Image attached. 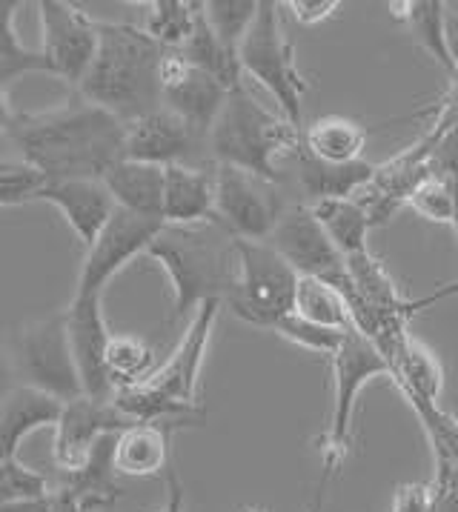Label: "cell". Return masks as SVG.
<instances>
[{
  "label": "cell",
  "mask_w": 458,
  "mask_h": 512,
  "mask_svg": "<svg viewBox=\"0 0 458 512\" xmlns=\"http://www.w3.org/2000/svg\"><path fill=\"white\" fill-rule=\"evenodd\" d=\"M6 141L46 181H104L106 172L124 161L126 123L78 95L43 112H18Z\"/></svg>",
  "instance_id": "6da1fadb"
},
{
  "label": "cell",
  "mask_w": 458,
  "mask_h": 512,
  "mask_svg": "<svg viewBox=\"0 0 458 512\" xmlns=\"http://www.w3.org/2000/svg\"><path fill=\"white\" fill-rule=\"evenodd\" d=\"M167 49L135 23L101 21L98 55L78 95L132 123L161 109V63Z\"/></svg>",
  "instance_id": "7a4b0ae2"
},
{
  "label": "cell",
  "mask_w": 458,
  "mask_h": 512,
  "mask_svg": "<svg viewBox=\"0 0 458 512\" xmlns=\"http://www.w3.org/2000/svg\"><path fill=\"white\" fill-rule=\"evenodd\" d=\"M146 258L167 272L172 287L169 324L187 318L204 301H224L238 281L235 238L221 224L164 226Z\"/></svg>",
  "instance_id": "3957f363"
},
{
  "label": "cell",
  "mask_w": 458,
  "mask_h": 512,
  "mask_svg": "<svg viewBox=\"0 0 458 512\" xmlns=\"http://www.w3.org/2000/svg\"><path fill=\"white\" fill-rule=\"evenodd\" d=\"M301 138L304 129L292 126L284 115L270 112L264 103L255 101L252 89L244 83L229 92L209 132V161L278 184V158L295 155L301 149Z\"/></svg>",
  "instance_id": "277c9868"
},
{
  "label": "cell",
  "mask_w": 458,
  "mask_h": 512,
  "mask_svg": "<svg viewBox=\"0 0 458 512\" xmlns=\"http://www.w3.org/2000/svg\"><path fill=\"white\" fill-rule=\"evenodd\" d=\"M238 63L244 78L261 83L278 103V115H284L292 126L301 129L304 123V98L307 81L295 61V49L284 32L281 3L261 0L258 18L238 49Z\"/></svg>",
  "instance_id": "5b68a950"
},
{
  "label": "cell",
  "mask_w": 458,
  "mask_h": 512,
  "mask_svg": "<svg viewBox=\"0 0 458 512\" xmlns=\"http://www.w3.org/2000/svg\"><path fill=\"white\" fill-rule=\"evenodd\" d=\"M238 281L224 298V307L247 327L275 329L281 318L295 312L298 272L275 252L270 241H238Z\"/></svg>",
  "instance_id": "8992f818"
},
{
  "label": "cell",
  "mask_w": 458,
  "mask_h": 512,
  "mask_svg": "<svg viewBox=\"0 0 458 512\" xmlns=\"http://www.w3.org/2000/svg\"><path fill=\"white\" fill-rule=\"evenodd\" d=\"M333 364V412H330V427L321 438V455H324V470H341V464L350 455L353 444V415L361 390L373 378H390V364L381 355L370 338H364L358 329H347L341 347L330 358Z\"/></svg>",
  "instance_id": "52a82bcc"
},
{
  "label": "cell",
  "mask_w": 458,
  "mask_h": 512,
  "mask_svg": "<svg viewBox=\"0 0 458 512\" xmlns=\"http://www.w3.org/2000/svg\"><path fill=\"white\" fill-rule=\"evenodd\" d=\"M15 369L26 387L46 392L63 404L84 395V384L75 367V355L69 347L66 309H58L32 324H23L12 335Z\"/></svg>",
  "instance_id": "ba28073f"
},
{
  "label": "cell",
  "mask_w": 458,
  "mask_h": 512,
  "mask_svg": "<svg viewBox=\"0 0 458 512\" xmlns=\"http://www.w3.org/2000/svg\"><path fill=\"white\" fill-rule=\"evenodd\" d=\"M287 206L275 181L215 166V224L238 241H270Z\"/></svg>",
  "instance_id": "9c48e42d"
},
{
  "label": "cell",
  "mask_w": 458,
  "mask_h": 512,
  "mask_svg": "<svg viewBox=\"0 0 458 512\" xmlns=\"http://www.w3.org/2000/svg\"><path fill=\"white\" fill-rule=\"evenodd\" d=\"M38 18H41L38 52L49 66V75L78 89L98 55L101 21H95L81 6L66 0H41Z\"/></svg>",
  "instance_id": "30bf717a"
},
{
  "label": "cell",
  "mask_w": 458,
  "mask_h": 512,
  "mask_svg": "<svg viewBox=\"0 0 458 512\" xmlns=\"http://www.w3.org/2000/svg\"><path fill=\"white\" fill-rule=\"evenodd\" d=\"M164 226H167L164 221L144 218V215L126 212V209H115V215L109 218L104 232L84 252L75 295H104L106 284L118 272H124L138 255H146V249L161 235Z\"/></svg>",
  "instance_id": "8fae6325"
},
{
  "label": "cell",
  "mask_w": 458,
  "mask_h": 512,
  "mask_svg": "<svg viewBox=\"0 0 458 512\" xmlns=\"http://www.w3.org/2000/svg\"><path fill=\"white\" fill-rule=\"evenodd\" d=\"M270 244L301 278H321L335 289L347 287V261L321 229L310 204L290 206L270 235Z\"/></svg>",
  "instance_id": "7c38bea8"
},
{
  "label": "cell",
  "mask_w": 458,
  "mask_h": 512,
  "mask_svg": "<svg viewBox=\"0 0 458 512\" xmlns=\"http://www.w3.org/2000/svg\"><path fill=\"white\" fill-rule=\"evenodd\" d=\"M209 138L195 132L169 109H155L138 121L126 123V161H141L152 166H209L204 158Z\"/></svg>",
  "instance_id": "4fadbf2b"
},
{
  "label": "cell",
  "mask_w": 458,
  "mask_h": 512,
  "mask_svg": "<svg viewBox=\"0 0 458 512\" xmlns=\"http://www.w3.org/2000/svg\"><path fill=\"white\" fill-rule=\"evenodd\" d=\"M224 309V301H204L192 312L189 327L181 344L167 358V364L155 369V375L146 381L155 392H161L172 404H181L187 410H201L198 401V381L207 361V349L212 344L215 321Z\"/></svg>",
  "instance_id": "5bb4252c"
},
{
  "label": "cell",
  "mask_w": 458,
  "mask_h": 512,
  "mask_svg": "<svg viewBox=\"0 0 458 512\" xmlns=\"http://www.w3.org/2000/svg\"><path fill=\"white\" fill-rule=\"evenodd\" d=\"M101 298L104 295H72L66 307V329H69V347L75 355L84 395L95 401H112L115 387L106 369V349L112 341V332L106 327Z\"/></svg>",
  "instance_id": "9a60e30c"
},
{
  "label": "cell",
  "mask_w": 458,
  "mask_h": 512,
  "mask_svg": "<svg viewBox=\"0 0 458 512\" xmlns=\"http://www.w3.org/2000/svg\"><path fill=\"white\" fill-rule=\"evenodd\" d=\"M132 424L135 421H129L112 401H95L89 395H81L63 404L61 418L55 424V441H52L55 467L61 472L78 470L98 441H104L106 435H118Z\"/></svg>",
  "instance_id": "2e32d148"
},
{
  "label": "cell",
  "mask_w": 458,
  "mask_h": 512,
  "mask_svg": "<svg viewBox=\"0 0 458 512\" xmlns=\"http://www.w3.org/2000/svg\"><path fill=\"white\" fill-rule=\"evenodd\" d=\"M229 98L227 86L184 61L181 52H167L161 63V106L187 121L195 132L207 135Z\"/></svg>",
  "instance_id": "e0dca14e"
},
{
  "label": "cell",
  "mask_w": 458,
  "mask_h": 512,
  "mask_svg": "<svg viewBox=\"0 0 458 512\" xmlns=\"http://www.w3.org/2000/svg\"><path fill=\"white\" fill-rule=\"evenodd\" d=\"M38 201H46L58 209L63 224L72 229V235L81 241L84 249L95 244V238L104 232V226L118 209L104 181H92V178L46 181Z\"/></svg>",
  "instance_id": "ac0fdd59"
},
{
  "label": "cell",
  "mask_w": 458,
  "mask_h": 512,
  "mask_svg": "<svg viewBox=\"0 0 458 512\" xmlns=\"http://www.w3.org/2000/svg\"><path fill=\"white\" fill-rule=\"evenodd\" d=\"M63 401L46 392L18 384L0 398V461H15L23 441L43 427H55Z\"/></svg>",
  "instance_id": "d6986e66"
},
{
  "label": "cell",
  "mask_w": 458,
  "mask_h": 512,
  "mask_svg": "<svg viewBox=\"0 0 458 512\" xmlns=\"http://www.w3.org/2000/svg\"><path fill=\"white\" fill-rule=\"evenodd\" d=\"M164 224H215V166H167Z\"/></svg>",
  "instance_id": "ffe728a7"
},
{
  "label": "cell",
  "mask_w": 458,
  "mask_h": 512,
  "mask_svg": "<svg viewBox=\"0 0 458 512\" xmlns=\"http://www.w3.org/2000/svg\"><path fill=\"white\" fill-rule=\"evenodd\" d=\"M184 424H132L115 435V472L121 478H161L169 472L172 435Z\"/></svg>",
  "instance_id": "44dd1931"
},
{
  "label": "cell",
  "mask_w": 458,
  "mask_h": 512,
  "mask_svg": "<svg viewBox=\"0 0 458 512\" xmlns=\"http://www.w3.org/2000/svg\"><path fill=\"white\" fill-rule=\"evenodd\" d=\"M164 166L141 164V161H118L104 175V186L109 189L118 209L164 221Z\"/></svg>",
  "instance_id": "7402d4cb"
},
{
  "label": "cell",
  "mask_w": 458,
  "mask_h": 512,
  "mask_svg": "<svg viewBox=\"0 0 458 512\" xmlns=\"http://www.w3.org/2000/svg\"><path fill=\"white\" fill-rule=\"evenodd\" d=\"M381 355L390 364V378L404 395H418L427 401L441 398L444 390V369L436 361V355L404 329L396 338L381 349Z\"/></svg>",
  "instance_id": "603a6c76"
},
{
  "label": "cell",
  "mask_w": 458,
  "mask_h": 512,
  "mask_svg": "<svg viewBox=\"0 0 458 512\" xmlns=\"http://www.w3.org/2000/svg\"><path fill=\"white\" fill-rule=\"evenodd\" d=\"M112 450H115V435H106L104 441L95 444V450L89 452V458H86L78 470L61 472L58 487L72 492L78 498V504L84 507V512L109 507V504H115L126 492L118 484L121 475L115 472Z\"/></svg>",
  "instance_id": "cb8c5ba5"
},
{
  "label": "cell",
  "mask_w": 458,
  "mask_h": 512,
  "mask_svg": "<svg viewBox=\"0 0 458 512\" xmlns=\"http://www.w3.org/2000/svg\"><path fill=\"white\" fill-rule=\"evenodd\" d=\"M295 158H298V184L307 204L330 201V198H355L375 175V166L370 161L324 164L313 155H307L304 146L295 152Z\"/></svg>",
  "instance_id": "d4e9b609"
},
{
  "label": "cell",
  "mask_w": 458,
  "mask_h": 512,
  "mask_svg": "<svg viewBox=\"0 0 458 512\" xmlns=\"http://www.w3.org/2000/svg\"><path fill=\"white\" fill-rule=\"evenodd\" d=\"M390 12L396 21L407 26L418 49H424L450 78H456V63L450 58V46H447V3L398 0V3H390Z\"/></svg>",
  "instance_id": "484cf974"
},
{
  "label": "cell",
  "mask_w": 458,
  "mask_h": 512,
  "mask_svg": "<svg viewBox=\"0 0 458 512\" xmlns=\"http://www.w3.org/2000/svg\"><path fill=\"white\" fill-rule=\"evenodd\" d=\"M367 141H370L367 126L333 115V118H318L310 123L304 129L301 146L307 155H313L324 164H355V161H364Z\"/></svg>",
  "instance_id": "4316f807"
},
{
  "label": "cell",
  "mask_w": 458,
  "mask_h": 512,
  "mask_svg": "<svg viewBox=\"0 0 458 512\" xmlns=\"http://www.w3.org/2000/svg\"><path fill=\"white\" fill-rule=\"evenodd\" d=\"M310 209L335 249L344 255V261L370 252L367 241H370L373 224H370V215L364 212V206L355 198H330V201L310 204Z\"/></svg>",
  "instance_id": "83f0119b"
},
{
  "label": "cell",
  "mask_w": 458,
  "mask_h": 512,
  "mask_svg": "<svg viewBox=\"0 0 458 512\" xmlns=\"http://www.w3.org/2000/svg\"><path fill=\"white\" fill-rule=\"evenodd\" d=\"M144 29L146 35L167 52H181L195 32V23L204 12L198 0H152L146 3Z\"/></svg>",
  "instance_id": "f1b7e54d"
},
{
  "label": "cell",
  "mask_w": 458,
  "mask_h": 512,
  "mask_svg": "<svg viewBox=\"0 0 458 512\" xmlns=\"http://www.w3.org/2000/svg\"><path fill=\"white\" fill-rule=\"evenodd\" d=\"M181 55H184V61L192 63L195 69L207 72V75H212L221 86H227L229 92L247 83L244 81V69H241V63H238V55L229 52L227 46L218 41V35L209 29L204 12H201V18L195 23L192 38H189L187 46L181 49Z\"/></svg>",
  "instance_id": "f546056e"
},
{
  "label": "cell",
  "mask_w": 458,
  "mask_h": 512,
  "mask_svg": "<svg viewBox=\"0 0 458 512\" xmlns=\"http://www.w3.org/2000/svg\"><path fill=\"white\" fill-rule=\"evenodd\" d=\"M106 369L115 392L146 384L158 369L155 347L138 335H112L106 349Z\"/></svg>",
  "instance_id": "4dcf8cb0"
},
{
  "label": "cell",
  "mask_w": 458,
  "mask_h": 512,
  "mask_svg": "<svg viewBox=\"0 0 458 512\" xmlns=\"http://www.w3.org/2000/svg\"><path fill=\"white\" fill-rule=\"evenodd\" d=\"M23 9L21 0H0V83L9 89V83H15L29 72H46L49 66L43 61L38 49H26L18 38L15 18Z\"/></svg>",
  "instance_id": "1f68e13d"
},
{
  "label": "cell",
  "mask_w": 458,
  "mask_h": 512,
  "mask_svg": "<svg viewBox=\"0 0 458 512\" xmlns=\"http://www.w3.org/2000/svg\"><path fill=\"white\" fill-rule=\"evenodd\" d=\"M295 312L313 324L330 329H350V307L344 301V295L321 281V278H298V289H295Z\"/></svg>",
  "instance_id": "d6a6232c"
},
{
  "label": "cell",
  "mask_w": 458,
  "mask_h": 512,
  "mask_svg": "<svg viewBox=\"0 0 458 512\" xmlns=\"http://www.w3.org/2000/svg\"><path fill=\"white\" fill-rule=\"evenodd\" d=\"M261 0H207L204 3V18L209 29L218 35V41L227 46L229 52L238 55L241 43L258 18Z\"/></svg>",
  "instance_id": "836d02e7"
},
{
  "label": "cell",
  "mask_w": 458,
  "mask_h": 512,
  "mask_svg": "<svg viewBox=\"0 0 458 512\" xmlns=\"http://www.w3.org/2000/svg\"><path fill=\"white\" fill-rule=\"evenodd\" d=\"M410 401V407L418 415L424 435L433 447L436 464H458V418L441 410V404L418 398V395H404Z\"/></svg>",
  "instance_id": "e575fe53"
},
{
  "label": "cell",
  "mask_w": 458,
  "mask_h": 512,
  "mask_svg": "<svg viewBox=\"0 0 458 512\" xmlns=\"http://www.w3.org/2000/svg\"><path fill=\"white\" fill-rule=\"evenodd\" d=\"M272 332L278 338L295 344V347L310 349V352L327 355V358H333L338 347H341V341H344V335H347V329L321 327V324H313V321L301 318L298 312H290L287 318H281L278 327L272 329Z\"/></svg>",
  "instance_id": "d590c367"
},
{
  "label": "cell",
  "mask_w": 458,
  "mask_h": 512,
  "mask_svg": "<svg viewBox=\"0 0 458 512\" xmlns=\"http://www.w3.org/2000/svg\"><path fill=\"white\" fill-rule=\"evenodd\" d=\"M407 206L416 212L418 218L430 221V224L453 226L456 221V201H453V189L447 184V178L441 175H427L421 184L410 192Z\"/></svg>",
  "instance_id": "8d00e7d4"
},
{
  "label": "cell",
  "mask_w": 458,
  "mask_h": 512,
  "mask_svg": "<svg viewBox=\"0 0 458 512\" xmlns=\"http://www.w3.org/2000/svg\"><path fill=\"white\" fill-rule=\"evenodd\" d=\"M43 178L35 166H29L21 158H0V206H21L38 201Z\"/></svg>",
  "instance_id": "74e56055"
},
{
  "label": "cell",
  "mask_w": 458,
  "mask_h": 512,
  "mask_svg": "<svg viewBox=\"0 0 458 512\" xmlns=\"http://www.w3.org/2000/svg\"><path fill=\"white\" fill-rule=\"evenodd\" d=\"M49 492V484L41 472L15 461H0V507L15 504V501H29V498H41Z\"/></svg>",
  "instance_id": "f35d334b"
},
{
  "label": "cell",
  "mask_w": 458,
  "mask_h": 512,
  "mask_svg": "<svg viewBox=\"0 0 458 512\" xmlns=\"http://www.w3.org/2000/svg\"><path fill=\"white\" fill-rule=\"evenodd\" d=\"M0 512H84V507L78 504V498L72 492H66L63 487H49V492L41 498L6 504V507H0Z\"/></svg>",
  "instance_id": "ab89813d"
},
{
  "label": "cell",
  "mask_w": 458,
  "mask_h": 512,
  "mask_svg": "<svg viewBox=\"0 0 458 512\" xmlns=\"http://www.w3.org/2000/svg\"><path fill=\"white\" fill-rule=\"evenodd\" d=\"M433 512H458V464H436Z\"/></svg>",
  "instance_id": "60d3db41"
},
{
  "label": "cell",
  "mask_w": 458,
  "mask_h": 512,
  "mask_svg": "<svg viewBox=\"0 0 458 512\" xmlns=\"http://www.w3.org/2000/svg\"><path fill=\"white\" fill-rule=\"evenodd\" d=\"M393 512H433V484L427 481L401 484L396 490Z\"/></svg>",
  "instance_id": "b9f144b4"
},
{
  "label": "cell",
  "mask_w": 458,
  "mask_h": 512,
  "mask_svg": "<svg viewBox=\"0 0 458 512\" xmlns=\"http://www.w3.org/2000/svg\"><path fill=\"white\" fill-rule=\"evenodd\" d=\"M338 0H290L287 9L295 21L301 26H318V23L330 21L335 12H338Z\"/></svg>",
  "instance_id": "7bdbcfd3"
},
{
  "label": "cell",
  "mask_w": 458,
  "mask_h": 512,
  "mask_svg": "<svg viewBox=\"0 0 458 512\" xmlns=\"http://www.w3.org/2000/svg\"><path fill=\"white\" fill-rule=\"evenodd\" d=\"M18 387V369H15V355H12V344L6 338H0V398L6 392Z\"/></svg>",
  "instance_id": "ee69618b"
},
{
  "label": "cell",
  "mask_w": 458,
  "mask_h": 512,
  "mask_svg": "<svg viewBox=\"0 0 458 512\" xmlns=\"http://www.w3.org/2000/svg\"><path fill=\"white\" fill-rule=\"evenodd\" d=\"M456 295H458V275L453 278V281H447V284H438L430 295H424V298H418V301H407V312H410V318H413L418 309L436 307L438 301H447V298H456Z\"/></svg>",
  "instance_id": "f6af8a7d"
},
{
  "label": "cell",
  "mask_w": 458,
  "mask_h": 512,
  "mask_svg": "<svg viewBox=\"0 0 458 512\" xmlns=\"http://www.w3.org/2000/svg\"><path fill=\"white\" fill-rule=\"evenodd\" d=\"M164 478H167V501L158 512H184V484H181L178 472L169 467Z\"/></svg>",
  "instance_id": "bcb514c9"
},
{
  "label": "cell",
  "mask_w": 458,
  "mask_h": 512,
  "mask_svg": "<svg viewBox=\"0 0 458 512\" xmlns=\"http://www.w3.org/2000/svg\"><path fill=\"white\" fill-rule=\"evenodd\" d=\"M333 475V470H324V467H321V478H318V487H315L313 501H310L307 512H324V498H327V487H330V478H333Z\"/></svg>",
  "instance_id": "7dc6e473"
},
{
  "label": "cell",
  "mask_w": 458,
  "mask_h": 512,
  "mask_svg": "<svg viewBox=\"0 0 458 512\" xmlns=\"http://www.w3.org/2000/svg\"><path fill=\"white\" fill-rule=\"evenodd\" d=\"M447 46H450V58L456 63V78H458V15L447 9Z\"/></svg>",
  "instance_id": "c3c4849f"
},
{
  "label": "cell",
  "mask_w": 458,
  "mask_h": 512,
  "mask_svg": "<svg viewBox=\"0 0 458 512\" xmlns=\"http://www.w3.org/2000/svg\"><path fill=\"white\" fill-rule=\"evenodd\" d=\"M441 178H447V184H450V189H453V201H456V221H453V229H456V235H458V169L447 172V175H441Z\"/></svg>",
  "instance_id": "681fc988"
},
{
  "label": "cell",
  "mask_w": 458,
  "mask_h": 512,
  "mask_svg": "<svg viewBox=\"0 0 458 512\" xmlns=\"http://www.w3.org/2000/svg\"><path fill=\"white\" fill-rule=\"evenodd\" d=\"M235 512H264V510H258V507H252V504H241Z\"/></svg>",
  "instance_id": "f907efd6"
},
{
  "label": "cell",
  "mask_w": 458,
  "mask_h": 512,
  "mask_svg": "<svg viewBox=\"0 0 458 512\" xmlns=\"http://www.w3.org/2000/svg\"><path fill=\"white\" fill-rule=\"evenodd\" d=\"M6 144H9V141H6V135H0V149H3Z\"/></svg>",
  "instance_id": "816d5d0a"
}]
</instances>
